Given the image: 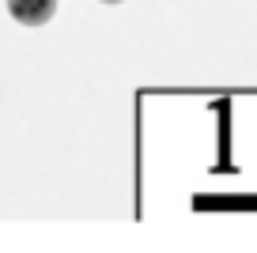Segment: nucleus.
<instances>
[{
	"label": "nucleus",
	"instance_id": "1",
	"mask_svg": "<svg viewBox=\"0 0 257 253\" xmlns=\"http://www.w3.org/2000/svg\"><path fill=\"white\" fill-rule=\"evenodd\" d=\"M8 12H12V19L23 23V27H42V23L53 19L57 0H8Z\"/></svg>",
	"mask_w": 257,
	"mask_h": 253
},
{
	"label": "nucleus",
	"instance_id": "2",
	"mask_svg": "<svg viewBox=\"0 0 257 253\" xmlns=\"http://www.w3.org/2000/svg\"><path fill=\"white\" fill-rule=\"evenodd\" d=\"M102 4H121V0H102Z\"/></svg>",
	"mask_w": 257,
	"mask_h": 253
}]
</instances>
